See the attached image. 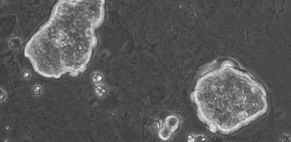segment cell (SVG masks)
<instances>
[{
  "label": "cell",
  "instance_id": "cell-1",
  "mask_svg": "<svg viewBox=\"0 0 291 142\" xmlns=\"http://www.w3.org/2000/svg\"><path fill=\"white\" fill-rule=\"evenodd\" d=\"M104 17L101 1L61 0L26 43L24 56L34 71L58 79L83 72L97 44L95 29Z\"/></svg>",
  "mask_w": 291,
  "mask_h": 142
},
{
  "label": "cell",
  "instance_id": "cell-2",
  "mask_svg": "<svg viewBox=\"0 0 291 142\" xmlns=\"http://www.w3.org/2000/svg\"><path fill=\"white\" fill-rule=\"evenodd\" d=\"M200 115L209 120H248L267 109L263 86L233 60H218L200 74L193 94Z\"/></svg>",
  "mask_w": 291,
  "mask_h": 142
}]
</instances>
